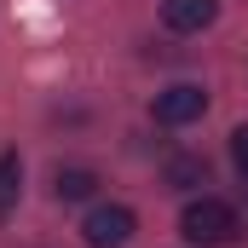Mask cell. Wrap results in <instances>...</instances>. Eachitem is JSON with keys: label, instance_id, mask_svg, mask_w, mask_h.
<instances>
[{"label": "cell", "instance_id": "cell-1", "mask_svg": "<svg viewBox=\"0 0 248 248\" xmlns=\"http://www.w3.org/2000/svg\"><path fill=\"white\" fill-rule=\"evenodd\" d=\"M179 231H185L196 248H225V243H237L243 219H237V208H231V202H219V196H196V202H185Z\"/></svg>", "mask_w": 248, "mask_h": 248}, {"label": "cell", "instance_id": "cell-2", "mask_svg": "<svg viewBox=\"0 0 248 248\" xmlns=\"http://www.w3.org/2000/svg\"><path fill=\"white\" fill-rule=\"evenodd\" d=\"M133 225H139V219H133V208H122V202H104V208H93V214H87L81 237H87L93 248H122L127 237H133Z\"/></svg>", "mask_w": 248, "mask_h": 248}, {"label": "cell", "instance_id": "cell-3", "mask_svg": "<svg viewBox=\"0 0 248 248\" xmlns=\"http://www.w3.org/2000/svg\"><path fill=\"white\" fill-rule=\"evenodd\" d=\"M202 110H208V93H202V87H190V81L168 87V93H156V122H168V127L196 122Z\"/></svg>", "mask_w": 248, "mask_h": 248}, {"label": "cell", "instance_id": "cell-4", "mask_svg": "<svg viewBox=\"0 0 248 248\" xmlns=\"http://www.w3.org/2000/svg\"><path fill=\"white\" fill-rule=\"evenodd\" d=\"M214 17H219V6H214V0H162V23H168V29H179V35L208 29Z\"/></svg>", "mask_w": 248, "mask_h": 248}, {"label": "cell", "instance_id": "cell-5", "mask_svg": "<svg viewBox=\"0 0 248 248\" xmlns=\"http://www.w3.org/2000/svg\"><path fill=\"white\" fill-rule=\"evenodd\" d=\"M93 190H98L93 168H58V202H87Z\"/></svg>", "mask_w": 248, "mask_h": 248}, {"label": "cell", "instance_id": "cell-6", "mask_svg": "<svg viewBox=\"0 0 248 248\" xmlns=\"http://www.w3.org/2000/svg\"><path fill=\"white\" fill-rule=\"evenodd\" d=\"M168 185H173V190L208 185V162H202V156H173V162H168Z\"/></svg>", "mask_w": 248, "mask_h": 248}, {"label": "cell", "instance_id": "cell-7", "mask_svg": "<svg viewBox=\"0 0 248 248\" xmlns=\"http://www.w3.org/2000/svg\"><path fill=\"white\" fill-rule=\"evenodd\" d=\"M17 190H23V162H17V150H6V156H0V219L12 214Z\"/></svg>", "mask_w": 248, "mask_h": 248}, {"label": "cell", "instance_id": "cell-8", "mask_svg": "<svg viewBox=\"0 0 248 248\" xmlns=\"http://www.w3.org/2000/svg\"><path fill=\"white\" fill-rule=\"evenodd\" d=\"M231 162H237V168L248 173V122L237 127V133H231Z\"/></svg>", "mask_w": 248, "mask_h": 248}]
</instances>
